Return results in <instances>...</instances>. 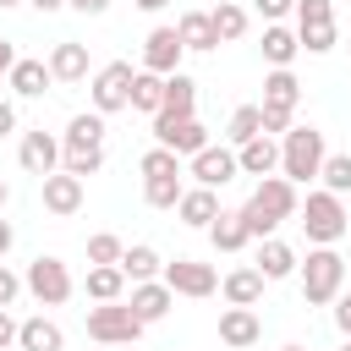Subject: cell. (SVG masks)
Wrapping results in <instances>:
<instances>
[{"label": "cell", "mask_w": 351, "mask_h": 351, "mask_svg": "<svg viewBox=\"0 0 351 351\" xmlns=\"http://www.w3.org/2000/svg\"><path fill=\"white\" fill-rule=\"evenodd\" d=\"M346 225H351L346 197H335V192H307V203H302V230H307L313 247H335V241L346 236Z\"/></svg>", "instance_id": "obj_3"}, {"label": "cell", "mask_w": 351, "mask_h": 351, "mask_svg": "<svg viewBox=\"0 0 351 351\" xmlns=\"http://www.w3.org/2000/svg\"><path fill=\"white\" fill-rule=\"evenodd\" d=\"M296 38H302V49H307V55H329L340 33H335V22H318V27H296Z\"/></svg>", "instance_id": "obj_37"}, {"label": "cell", "mask_w": 351, "mask_h": 351, "mask_svg": "<svg viewBox=\"0 0 351 351\" xmlns=\"http://www.w3.org/2000/svg\"><path fill=\"white\" fill-rule=\"evenodd\" d=\"M16 159H22V170H27V176H38V181H44V176H55V170H60L66 148H60V137H49V132L38 126V132H27V137H22Z\"/></svg>", "instance_id": "obj_11"}, {"label": "cell", "mask_w": 351, "mask_h": 351, "mask_svg": "<svg viewBox=\"0 0 351 351\" xmlns=\"http://www.w3.org/2000/svg\"><path fill=\"white\" fill-rule=\"evenodd\" d=\"M170 0H137V11H165Z\"/></svg>", "instance_id": "obj_51"}, {"label": "cell", "mask_w": 351, "mask_h": 351, "mask_svg": "<svg viewBox=\"0 0 351 351\" xmlns=\"http://www.w3.org/2000/svg\"><path fill=\"white\" fill-rule=\"evenodd\" d=\"M181 55H186V44H181L176 27H154L143 38V71H154V77H176L181 71Z\"/></svg>", "instance_id": "obj_9"}, {"label": "cell", "mask_w": 351, "mask_h": 351, "mask_svg": "<svg viewBox=\"0 0 351 351\" xmlns=\"http://www.w3.org/2000/svg\"><path fill=\"white\" fill-rule=\"evenodd\" d=\"M121 274H126L132 285H143V280H159V274H165V263H159V252H154L148 241H137V247H126V252H121Z\"/></svg>", "instance_id": "obj_27"}, {"label": "cell", "mask_w": 351, "mask_h": 351, "mask_svg": "<svg viewBox=\"0 0 351 351\" xmlns=\"http://www.w3.org/2000/svg\"><path fill=\"white\" fill-rule=\"evenodd\" d=\"M132 60H110V66H99L93 71V110L99 115H115V110H132Z\"/></svg>", "instance_id": "obj_7"}, {"label": "cell", "mask_w": 351, "mask_h": 351, "mask_svg": "<svg viewBox=\"0 0 351 351\" xmlns=\"http://www.w3.org/2000/svg\"><path fill=\"white\" fill-rule=\"evenodd\" d=\"M66 154H88V148H104V115L99 110H82L66 121V137H60Z\"/></svg>", "instance_id": "obj_15"}, {"label": "cell", "mask_w": 351, "mask_h": 351, "mask_svg": "<svg viewBox=\"0 0 351 351\" xmlns=\"http://www.w3.org/2000/svg\"><path fill=\"white\" fill-rule=\"evenodd\" d=\"M126 307L143 318V324H159L170 307H176V291L165 285V280H143V285H132V296H126Z\"/></svg>", "instance_id": "obj_13"}, {"label": "cell", "mask_w": 351, "mask_h": 351, "mask_svg": "<svg viewBox=\"0 0 351 351\" xmlns=\"http://www.w3.org/2000/svg\"><path fill=\"white\" fill-rule=\"evenodd\" d=\"M16 291H27V285H22V274H11V269L0 263V307H11V302H16Z\"/></svg>", "instance_id": "obj_42"}, {"label": "cell", "mask_w": 351, "mask_h": 351, "mask_svg": "<svg viewBox=\"0 0 351 351\" xmlns=\"http://www.w3.org/2000/svg\"><path fill=\"white\" fill-rule=\"evenodd\" d=\"M16 335H22V324H16V318L0 307V351H5V346H16Z\"/></svg>", "instance_id": "obj_45"}, {"label": "cell", "mask_w": 351, "mask_h": 351, "mask_svg": "<svg viewBox=\"0 0 351 351\" xmlns=\"http://www.w3.org/2000/svg\"><path fill=\"white\" fill-rule=\"evenodd\" d=\"M208 16H214V33H219V44H236V38L247 33V11H241V5H230V0H219Z\"/></svg>", "instance_id": "obj_33"}, {"label": "cell", "mask_w": 351, "mask_h": 351, "mask_svg": "<svg viewBox=\"0 0 351 351\" xmlns=\"http://www.w3.org/2000/svg\"><path fill=\"white\" fill-rule=\"evenodd\" d=\"M27 5H33V11H44V16H49V11H60V5H66V0H27Z\"/></svg>", "instance_id": "obj_50"}, {"label": "cell", "mask_w": 351, "mask_h": 351, "mask_svg": "<svg viewBox=\"0 0 351 351\" xmlns=\"http://www.w3.org/2000/svg\"><path fill=\"white\" fill-rule=\"evenodd\" d=\"M219 340H225L230 351H247V346H258V340H263V324H258V313H252V307H225V313H219Z\"/></svg>", "instance_id": "obj_14"}, {"label": "cell", "mask_w": 351, "mask_h": 351, "mask_svg": "<svg viewBox=\"0 0 351 351\" xmlns=\"http://www.w3.org/2000/svg\"><path fill=\"white\" fill-rule=\"evenodd\" d=\"M176 33H181V44H186V49H197V55L219 49V33H214V16H208V11H181Z\"/></svg>", "instance_id": "obj_21"}, {"label": "cell", "mask_w": 351, "mask_h": 351, "mask_svg": "<svg viewBox=\"0 0 351 351\" xmlns=\"http://www.w3.org/2000/svg\"><path fill=\"white\" fill-rule=\"evenodd\" d=\"M71 11H82V16H104L110 11V0H66Z\"/></svg>", "instance_id": "obj_47"}, {"label": "cell", "mask_w": 351, "mask_h": 351, "mask_svg": "<svg viewBox=\"0 0 351 351\" xmlns=\"http://www.w3.org/2000/svg\"><path fill=\"white\" fill-rule=\"evenodd\" d=\"M324 159H329V148H324V132L318 126H291L285 132V143H280V176L291 186H307L324 170Z\"/></svg>", "instance_id": "obj_2"}, {"label": "cell", "mask_w": 351, "mask_h": 351, "mask_svg": "<svg viewBox=\"0 0 351 351\" xmlns=\"http://www.w3.org/2000/svg\"><path fill=\"white\" fill-rule=\"evenodd\" d=\"M296 269H302V258H296L280 236H269V241L258 247V274H263V280H291Z\"/></svg>", "instance_id": "obj_24"}, {"label": "cell", "mask_w": 351, "mask_h": 351, "mask_svg": "<svg viewBox=\"0 0 351 351\" xmlns=\"http://www.w3.org/2000/svg\"><path fill=\"white\" fill-rule=\"evenodd\" d=\"M335 324H340V335L351 340V291H340V296H335Z\"/></svg>", "instance_id": "obj_43"}, {"label": "cell", "mask_w": 351, "mask_h": 351, "mask_svg": "<svg viewBox=\"0 0 351 351\" xmlns=\"http://www.w3.org/2000/svg\"><path fill=\"white\" fill-rule=\"evenodd\" d=\"M263 285H269V280L258 274V263H252V269H230V274L219 280V291H225V302H230V307H258Z\"/></svg>", "instance_id": "obj_20"}, {"label": "cell", "mask_w": 351, "mask_h": 351, "mask_svg": "<svg viewBox=\"0 0 351 351\" xmlns=\"http://www.w3.org/2000/svg\"><path fill=\"white\" fill-rule=\"evenodd\" d=\"M252 5H258V11L269 16V22H280L285 11H296V0H252Z\"/></svg>", "instance_id": "obj_44"}, {"label": "cell", "mask_w": 351, "mask_h": 351, "mask_svg": "<svg viewBox=\"0 0 351 351\" xmlns=\"http://www.w3.org/2000/svg\"><path fill=\"white\" fill-rule=\"evenodd\" d=\"M291 214H302V197H296V186L285 176H263L252 186V197L241 203V219H247L252 241H269L280 230V219H291Z\"/></svg>", "instance_id": "obj_1"}, {"label": "cell", "mask_w": 351, "mask_h": 351, "mask_svg": "<svg viewBox=\"0 0 351 351\" xmlns=\"http://www.w3.org/2000/svg\"><path fill=\"white\" fill-rule=\"evenodd\" d=\"M208 241H214V252H241V247L252 241V230H247V219H241V208H230V214H219V219L208 225Z\"/></svg>", "instance_id": "obj_25"}, {"label": "cell", "mask_w": 351, "mask_h": 351, "mask_svg": "<svg viewBox=\"0 0 351 351\" xmlns=\"http://www.w3.org/2000/svg\"><path fill=\"white\" fill-rule=\"evenodd\" d=\"M5 197H11V186H5V181H0V208H5Z\"/></svg>", "instance_id": "obj_52"}, {"label": "cell", "mask_w": 351, "mask_h": 351, "mask_svg": "<svg viewBox=\"0 0 351 351\" xmlns=\"http://www.w3.org/2000/svg\"><path fill=\"white\" fill-rule=\"evenodd\" d=\"M137 170H143V181H165V176H181V154H170V148H148L143 159H137Z\"/></svg>", "instance_id": "obj_34"}, {"label": "cell", "mask_w": 351, "mask_h": 351, "mask_svg": "<svg viewBox=\"0 0 351 351\" xmlns=\"http://www.w3.org/2000/svg\"><path fill=\"white\" fill-rule=\"evenodd\" d=\"M280 351H307V346H280Z\"/></svg>", "instance_id": "obj_54"}, {"label": "cell", "mask_w": 351, "mask_h": 351, "mask_svg": "<svg viewBox=\"0 0 351 351\" xmlns=\"http://www.w3.org/2000/svg\"><path fill=\"white\" fill-rule=\"evenodd\" d=\"M296 274H302V296H307L313 307H324V302H335L340 285H346V258H340L335 247H313Z\"/></svg>", "instance_id": "obj_4"}, {"label": "cell", "mask_w": 351, "mask_h": 351, "mask_svg": "<svg viewBox=\"0 0 351 351\" xmlns=\"http://www.w3.org/2000/svg\"><path fill=\"white\" fill-rule=\"evenodd\" d=\"M340 351H351V340H346V346H340Z\"/></svg>", "instance_id": "obj_55"}, {"label": "cell", "mask_w": 351, "mask_h": 351, "mask_svg": "<svg viewBox=\"0 0 351 351\" xmlns=\"http://www.w3.org/2000/svg\"><path fill=\"white\" fill-rule=\"evenodd\" d=\"M176 296H214L219 291V274L208 269V263H197V258H176V263H165V274H159Z\"/></svg>", "instance_id": "obj_10"}, {"label": "cell", "mask_w": 351, "mask_h": 351, "mask_svg": "<svg viewBox=\"0 0 351 351\" xmlns=\"http://www.w3.org/2000/svg\"><path fill=\"white\" fill-rule=\"evenodd\" d=\"M38 186H44V208H49V214H60V219H66V214H77V208H82V181H77V176L55 170V176H44Z\"/></svg>", "instance_id": "obj_16"}, {"label": "cell", "mask_w": 351, "mask_h": 351, "mask_svg": "<svg viewBox=\"0 0 351 351\" xmlns=\"http://www.w3.org/2000/svg\"><path fill=\"white\" fill-rule=\"evenodd\" d=\"M263 104H280V110H296V104H302V82H296L291 66L263 77Z\"/></svg>", "instance_id": "obj_30"}, {"label": "cell", "mask_w": 351, "mask_h": 351, "mask_svg": "<svg viewBox=\"0 0 351 351\" xmlns=\"http://www.w3.org/2000/svg\"><path fill=\"white\" fill-rule=\"evenodd\" d=\"M11 132H16V104L0 99V137H11Z\"/></svg>", "instance_id": "obj_46"}, {"label": "cell", "mask_w": 351, "mask_h": 351, "mask_svg": "<svg viewBox=\"0 0 351 351\" xmlns=\"http://www.w3.org/2000/svg\"><path fill=\"white\" fill-rule=\"evenodd\" d=\"M176 214H181V225H192V230H208V225H214L225 208H219V197H214L208 186H192V192H181Z\"/></svg>", "instance_id": "obj_19"}, {"label": "cell", "mask_w": 351, "mask_h": 351, "mask_svg": "<svg viewBox=\"0 0 351 351\" xmlns=\"http://www.w3.org/2000/svg\"><path fill=\"white\" fill-rule=\"evenodd\" d=\"M11 241H16V230H11V219H0V258L11 252Z\"/></svg>", "instance_id": "obj_49"}, {"label": "cell", "mask_w": 351, "mask_h": 351, "mask_svg": "<svg viewBox=\"0 0 351 351\" xmlns=\"http://www.w3.org/2000/svg\"><path fill=\"white\" fill-rule=\"evenodd\" d=\"M296 55H302V38H296L285 22H269V27H263V60H269L274 71H285Z\"/></svg>", "instance_id": "obj_22"}, {"label": "cell", "mask_w": 351, "mask_h": 351, "mask_svg": "<svg viewBox=\"0 0 351 351\" xmlns=\"http://www.w3.org/2000/svg\"><path fill=\"white\" fill-rule=\"evenodd\" d=\"M49 77H55V82H82V77H88V44L60 38V44L49 49Z\"/></svg>", "instance_id": "obj_17"}, {"label": "cell", "mask_w": 351, "mask_h": 351, "mask_svg": "<svg viewBox=\"0 0 351 351\" xmlns=\"http://www.w3.org/2000/svg\"><path fill=\"white\" fill-rule=\"evenodd\" d=\"M22 285H27V296H33L38 307H60V302H66V296L77 291V285H71V269H66L60 258H44V252H38L33 263H27Z\"/></svg>", "instance_id": "obj_6"}, {"label": "cell", "mask_w": 351, "mask_h": 351, "mask_svg": "<svg viewBox=\"0 0 351 351\" xmlns=\"http://www.w3.org/2000/svg\"><path fill=\"white\" fill-rule=\"evenodd\" d=\"M241 176V159H236V148H203V154H192V181L197 186H208V192H219L225 181H236Z\"/></svg>", "instance_id": "obj_12"}, {"label": "cell", "mask_w": 351, "mask_h": 351, "mask_svg": "<svg viewBox=\"0 0 351 351\" xmlns=\"http://www.w3.org/2000/svg\"><path fill=\"white\" fill-rule=\"evenodd\" d=\"M192 104H197V82L186 71L165 77V115H192Z\"/></svg>", "instance_id": "obj_31"}, {"label": "cell", "mask_w": 351, "mask_h": 351, "mask_svg": "<svg viewBox=\"0 0 351 351\" xmlns=\"http://www.w3.org/2000/svg\"><path fill=\"white\" fill-rule=\"evenodd\" d=\"M236 159H241V176H274L280 170V143L274 137H252L247 148H236Z\"/></svg>", "instance_id": "obj_23"}, {"label": "cell", "mask_w": 351, "mask_h": 351, "mask_svg": "<svg viewBox=\"0 0 351 351\" xmlns=\"http://www.w3.org/2000/svg\"><path fill=\"white\" fill-rule=\"evenodd\" d=\"M154 143L159 148H170V154H203L208 148V132H203V121L197 115H154Z\"/></svg>", "instance_id": "obj_8"}, {"label": "cell", "mask_w": 351, "mask_h": 351, "mask_svg": "<svg viewBox=\"0 0 351 351\" xmlns=\"http://www.w3.org/2000/svg\"><path fill=\"white\" fill-rule=\"evenodd\" d=\"M225 137H230L236 148H247L252 137H263V104H241V110L230 115V126H225Z\"/></svg>", "instance_id": "obj_32"}, {"label": "cell", "mask_w": 351, "mask_h": 351, "mask_svg": "<svg viewBox=\"0 0 351 351\" xmlns=\"http://www.w3.org/2000/svg\"><path fill=\"white\" fill-rule=\"evenodd\" d=\"M132 110L159 115V110H165V77H154V71L137 66V77H132Z\"/></svg>", "instance_id": "obj_29"}, {"label": "cell", "mask_w": 351, "mask_h": 351, "mask_svg": "<svg viewBox=\"0 0 351 351\" xmlns=\"http://www.w3.org/2000/svg\"><path fill=\"white\" fill-rule=\"evenodd\" d=\"M181 176H165V181H143V197H148V208H176L181 203Z\"/></svg>", "instance_id": "obj_36"}, {"label": "cell", "mask_w": 351, "mask_h": 351, "mask_svg": "<svg viewBox=\"0 0 351 351\" xmlns=\"http://www.w3.org/2000/svg\"><path fill=\"white\" fill-rule=\"evenodd\" d=\"M16 346H22V351H66V335H60V324H55V318H44V313H38V318H27V324H22Z\"/></svg>", "instance_id": "obj_26"}, {"label": "cell", "mask_w": 351, "mask_h": 351, "mask_svg": "<svg viewBox=\"0 0 351 351\" xmlns=\"http://www.w3.org/2000/svg\"><path fill=\"white\" fill-rule=\"evenodd\" d=\"M60 170H66V176H77V181H88V176H99V170H104V148H88V154H66V159H60Z\"/></svg>", "instance_id": "obj_38"}, {"label": "cell", "mask_w": 351, "mask_h": 351, "mask_svg": "<svg viewBox=\"0 0 351 351\" xmlns=\"http://www.w3.org/2000/svg\"><path fill=\"white\" fill-rule=\"evenodd\" d=\"M121 252H126V241H121V236H110V230L88 236V263H121Z\"/></svg>", "instance_id": "obj_39"}, {"label": "cell", "mask_w": 351, "mask_h": 351, "mask_svg": "<svg viewBox=\"0 0 351 351\" xmlns=\"http://www.w3.org/2000/svg\"><path fill=\"white\" fill-rule=\"evenodd\" d=\"M5 5H22V0H0V11H5Z\"/></svg>", "instance_id": "obj_53"}, {"label": "cell", "mask_w": 351, "mask_h": 351, "mask_svg": "<svg viewBox=\"0 0 351 351\" xmlns=\"http://www.w3.org/2000/svg\"><path fill=\"white\" fill-rule=\"evenodd\" d=\"M82 291H88L93 302H121V291H126L121 263H93V269H88V280H82Z\"/></svg>", "instance_id": "obj_28"}, {"label": "cell", "mask_w": 351, "mask_h": 351, "mask_svg": "<svg viewBox=\"0 0 351 351\" xmlns=\"http://www.w3.org/2000/svg\"><path fill=\"white\" fill-rule=\"evenodd\" d=\"M5 82H11V93H16V99H44L55 77H49V60H27V55H22V60L11 66V77H5Z\"/></svg>", "instance_id": "obj_18"}, {"label": "cell", "mask_w": 351, "mask_h": 351, "mask_svg": "<svg viewBox=\"0 0 351 351\" xmlns=\"http://www.w3.org/2000/svg\"><path fill=\"white\" fill-rule=\"evenodd\" d=\"M143 329H148V324H143L126 302H99V307L88 313V340H99V346H132Z\"/></svg>", "instance_id": "obj_5"}, {"label": "cell", "mask_w": 351, "mask_h": 351, "mask_svg": "<svg viewBox=\"0 0 351 351\" xmlns=\"http://www.w3.org/2000/svg\"><path fill=\"white\" fill-rule=\"evenodd\" d=\"M318 176H324V192H335V197H346V192H351V154H329Z\"/></svg>", "instance_id": "obj_35"}, {"label": "cell", "mask_w": 351, "mask_h": 351, "mask_svg": "<svg viewBox=\"0 0 351 351\" xmlns=\"http://www.w3.org/2000/svg\"><path fill=\"white\" fill-rule=\"evenodd\" d=\"M296 126V110H280V104H263V137L269 132H291Z\"/></svg>", "instance_id": "obj_41"}, {"label": "cell", "mask_w": 351, "mask_h": 351, "mask_svg": "<svg viewBox=\"0 0 351 351\" xmlns=\"http://www.w3.org/2000/svg\"><path fill=\"white\" fill-rule=\"evenodd\" d=\"M335 22V0H296V27H318Z\"/></svg>", "instance_id": "obj_40"}, {"label": "cell", "mask_w": 351, "mask_h": 351, "mask_svg": "<svg viewBox=\"0 0 351 351\" xmlns=\"http://www.w3.org/2000/svg\"><path fill=\"white\" fill-rule=\"evenodd\" d=\"M16 60H22V55H16V49L0 38V77H11V66H16Z\"/></svg>", "instance_id": "obj_48"}]
</instances>
